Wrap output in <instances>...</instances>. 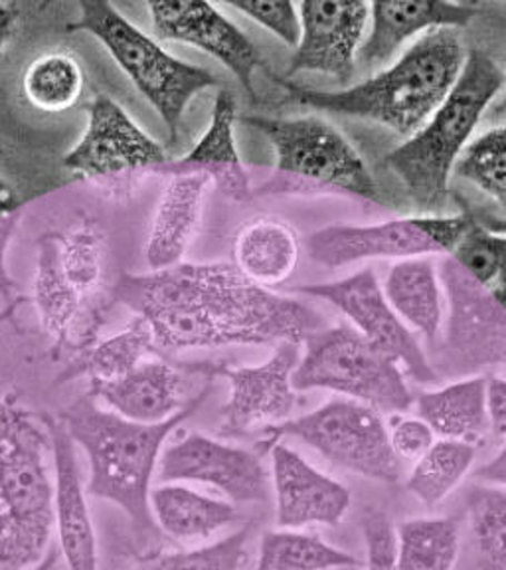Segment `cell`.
<instances>
[{"mask_svg": "<svg viewBox=\"0 0 506 570\" xmlns=\"http://www.w3.org/2000/svg\"><path fill=\"white\" fill-rule=\"evenodd\" d=\"M121 303L151 325L159 355L188 348L297 343L323 330L307 303L249 282L231 262L178 264L113 284Z\"/></svg>", "mask_w": 506, "mask_h": 570, "instance_id": "cell-1", "label": "cell"}, {"mask_svg": "<svg viewBox=\"0 0 506 570\" xmlns=\"http://www.w3.org/2000/svg\"><path fill=\"white\" fill-rule=\"evenodd\" d=\"M467 53L457 28H439L411 42L373 78L338 91L302 88L274 73L271 78L284 88L285 99L291 104L368 119L409 139L452 94Z\"/></svg>", "mask_w": 506, "mask_h": 570, "instance_id": "cell-2", "label": "cell"}, {"mask_svg": "<svg viewBox=\"0 0 506 570\" xmlns=\"http://www.w3.org/2000/svg\"><path fill=\"white\" fill-rule=\"evenodd\" d=\"M214 379L188 401L177 416L160 424H137L117 416L111 410L99 409L98 399L86 392L62 409L58 420L71 440L88 455L89 498L106 499L131 519L139 541L160 534L152 519L151 483L159 470L162 444L182 422L195 416L208 399Z\"/></svg>", "mask_w": 506, "mask_h": 570, "instance_id": "cell-3", "label": "cell"}, {"mask_svg": "<svg viewBox=\"0 0 506 570\" xmlns=\"http://www.w3.org/2000/svg\"><path fill=\"white\" fill-rule=\"evenodd\" d=\"M50 468L48 416L0 384V570H30L52 547Z\"/></svg>", "mask_w": 506, "mask_h": 570, "instance_id": "cell-4", "label": "cell"}, {"mask_svg": "<svg viewBox=\"0 0 506 570\" xmlns=\"http://www.w3.org/2000/svg\"><path fill=\"white\" fill-rule=\"evenodd\" d=\"M505 88V70L489 53H467L462 76L418 134L386 155L384 165L398 177L411 205L421 214H439L447 205L449 177L457 160Z\"/></svg>", "mask_w": 506, "mask_h": 570, "instance_id": "cell-5", "label": "cell"}, {"mask_svg": "<svg viewBox=\"0 0 506 570\" xmlns=\"http://www.w3.org/2000/svg\"><path fill=\"white\" fill-rule=\"evenodd\" d=\"M238 121L264 135L276 151L274 177L254 188V198L338 193L383 200L363 155L327 119L240 116Z\"/></svg>", "mask_w": 506, "mask_h": 570, "instance_id": "cell-6", "label": "cell"}, {"mask_svg": "<svg viewBox=\"0 0 506 570\" xmlns=\"http://www.w3.org/2000/svg\"><path fill=\"white\" fill-rule=\"evenodd\" d=\"M70 30L89 32L106 46L117 66L167 125L170 145H177L182 117L196 94L220 86L212 71L167 52L159 40L135 27L103 0H80V18L70 24Z\"/></svg>", "mask_w": 506, "mask_h": 570, "instance_id": "cell-7", "label": "cell"}, {"mask_svg": "<svg viewBox=\"0 0 506 570\" xmlns=\"http://www.w3.org/2000/svg\"><path fill=\"white\" fill-rule=\"evenodd\" d=\"M294 389L335 392L388 416L408 412L416 402L400 366L350 325L323 327L302 341Z\"/></svg>", "mask_w": 506, "mask_h": 570, "instance_id": "cell-8", "label": "cell"}, {"mask_svg": "<svg viewBox=\"0 0 506 570\" xmlns=\"http://www.w3.org/2000/svg\"><path fill=\"white\" fill-rule=\"evenodd\" d=\"M261 434L266 440L259 450L266 454L281 438L291 436L340 470L383 483L401 480V460L391 448L388 420L363 402L333 399L302 416L266 428Z\"/></svg>", "mask_w": 506, "mask_h": 570, "instance_id": "cell-9", "label": "cell"}, {"mask_svg": "<svg viewBox=\"0 0 506 570\" xmlns=\"http://www.w3.org/2000/svg\"><path fill=\"white\" fill-rule=\"evenodd\" d=\"M472 218L469 214H419L368 226L337 224L312 232L307 249L315 264L329 269L368 259L449 256Z\"/></svg>", "mask_w": 506, "mask_h": 570, "instance_id": "cell-10", "label": "cell"}, {"mask_svg": "<svg viewBox=\"0 0 506 570\" xmlns=\"http://www.w3.org/2000/svg\"><path fill=\"white\" fill-rule=\"evenodd\" d=\"M445 363L454 374L477 376L506 365V309L487 285L469 276L452 256H444Z\"/></svg>", "mask_w": 506, "mask_h": 570, "instance_id": "cell-11", "label": "cell"}, {"mask_svg": "<svg viewBox=\"0 0 506 570\" xmlns=\"http://www.w3.org/2000/svg\"><path fill=\"white\" fill-rule=\"evenodd\" d=\"M301 358V345L279 343L274 355L258 366H226L222 363H187V373L205 379L224 376L230 396L224 404L220 436L241 438L264 432L294 419L299 392L294 389V373Z\"/></svg>", "mask_w": 506, "mask_h": 570, "instance_id": "cell-12", "label": "cell"}, {"mask_svg": "<svg viewBox=\"0 0 506 570\" xmlns=\"http://www.w3.org/2000/svg\"><path fill=\"white\" fill-rule=\"evenodd\" d=\"M289 292L319 297L337 307L353 323V330L400 366L406 379L427 386L439 383V374L419 347L418 338L391 309L380 279L370 267L338 282L301 285Z\"/></svg>", "mask_w": 506, "mask_h": 570, "instance_id": "cell-13", "label": "cell"}, {"mask_svg": "<svg viewBox=\"0 0 506 570\" xmlns=\"http://www.w3.org/2000/svg\"><path fill=\"white\" fill-rule=\"evenodd\" d=\"M88 127L63 157V169L91 180L149 173L169 163L167 149L145 134L116 99L96 96L83 106Z\"/></svg>", "mask_w": 506, "mask_h": 570, "instance_id": "cell-14", "label": "cell"}, {"mask_svg": "<svg viewBox=\"0 0 506 570\" xmlns=\"http://www.w3.org/2000/svg\"><path fill=\"white\" fill-rule=\"evenodd\" d=\"M162 483H205L231 503L266 505L274 495L271 475L258 452L188 432L165 450L159 460Z\"/></svg>", "mask_w": 506, "mask_h": 570, "instance_id": "cell-15", "label": "cell"}, {"mask_svg": "<svg viewBox=\"0 0 506 570\" xmlns=\"http://www.w3.org/2000/svg\"><path fill=\"white\" fill-rule=\"evenodd\" d=\"M145 7L159 40L192 46L212 56L238 78L249 96H256L254 73L269 71L254 42L224 14L220 4L202 0H155Z\"/></svg>", "mask_w": 506, "mask_h": 570, "instance_id": "cell-16", "label": "cell"}, {"mask_svg": "<svg viewBox=\"0 0 506 570\" xmlns=\"http://www.w3.org/2000/svg\"><path fill=\"white\" fill-rule=\"evenodd\" d=\"M297 7L301 38L285 78L312 71L347 86L355 78L358 52L365 42L370 2L307 0Z\"/></svg>", "mask_w": 506, "mask_h": 570, "instance_id": "cell-17", "label": "cell"}, {"mask_svg": "<svg viewBox=\"0 0 506 570\" xmlns=\"http://www.w3.org/2000/svg\"><path fill=\"white\" fill-rule=\"evenodd\" d=\"M32 302L42 330L52 341L53 358L91 347L106 323V315L91 309L63 274L58 230L46 232L38 240Z\"/></svg>", "mask_w": 506, "mask_h": 570, "instance_id": "cell-18", "label": "cell"}, {"mask_svg": "<svg viewBox=\"0 0 506 570\" xmlns=\"http://www.w3.org/2000/svg\"><path fill=\"white\" fill-rule=\"evenodd\" d=\"M271 454V491L276 499L279 529L337 527L353 505L347 485L317 470L289 445L269 448Z\"/></svg>", "mask_w": 506, "mask_h": 570, "instance_id": "cell-19", "label": "cell"}, {"mask_svg": "<svg viewBox=\"0 0 506 570\" xmlns=\"http://www.w3.org/2000/svg\"><path fill=\"white\" fill-rule=\"evenodd\" d=\"M479 7L472 2L441 0H388L370 2V20L365 42L358 52V63L366 70L378 71L390 66L409 40H418L439 28L467 27L477 17Z\"/></svg>", "mask_w": 506, "mask_h": 570, "instance_id": "cell-20", "label": "cell"}, {"mask_svg": "<svg viewBox=\"0 0 506 570\" xmlns=\"http://www.w3.org/2000/svg\"><path fill=\"white\" fill-rule=\"evenodd\" d=\"M52 438L53 521L68 570H99L98 541L81 481L76 442L58 419L48 416Z\"/></svg>", "mask_w": 506, "mask_h": 570, "instance_id": "cell-21", "label": "cell"}, {"mask_svg": "<svg viewBox=\"0 0 506 570\" xmlns=\"http://www.w3.org/2000/svg\"><path fill=\"white\" fill-rule=\"evenodd\" d=\"M240 119L238 99L231 89L222 88L214 99L210 125L202 139L180 159H170L152 175H202L234 203H249L254 187L241 163L236 145V124Z\"/></svg>", "mask_w": 506, "mask_h": 570, "instance_id": "cell-22", "label": "cell"}, {"mask_svg": "<svg viewBox=\"0 0 506 570\" xmlns=\"http://www.w3.org/2000/svg\"><path fill=\"white\" fill-rule=\"evenodd\" d=\"M185 366L157 356L116 381L89 384V394L106 402L117 416L137 424H160L187 406L182 399Z\"/></svg>", "mask_w": 506, "mask_h": 570, "instance_id": "cell-23", "label": "cell"}, {"mask_svg": "<svg viewBox=\"0 0 506 570\" xmlns=\"http://www.w3.org/2000/svg\"><path fill=\"white\" fill-rule=\"evenodd\" d=\"M210 180L202 175H175L157 203L145 258L151 272L182 264L200 226Z\"/></svg>", "mask_w": 506, "mask_h": 570, "instance_id": "cell-24", "label": "cell"}, {"mask_svg": "<svg viewBox=\"0 0 506 570\" xmlns=\"http://www.w3.org/2000/svg\"><path fill=\"white\" fill-rule=\"evenodd\" d=\"M419 419L439 440L463 444H483L490 434L487 410V376H465L436 391L421 392L416 399Z\"/></svg>", "mask_w": 506, "mask_h": 570, "instance_id": "cell-25", "label": "cell"}, {"mask_svg": "<svg viewBox=\"0 0 506 570\" xmlns=\"http://www.w3.org/2000/svg\"><path fill=\"white\" fill-rule=\"evenodd\" d=\"M301 244L294 226L274 216H259L241 226L234 246V266L249 282L274 289L294 276Z\"/></svg>", "mask_w": 506, "mask_h": 570, "instance_id": "cell-26", "label": "cell"}, {"mask_svg": "<svg viewBox=\"0 0 506 570\" xmlns=\"http://www.w3.org/2000/svg\"><path fill=\"white\" fill-rule=\"evenodd\" d=\"M384 295L408 330L436 341L444 330L445 295L431 258L396 262L384 277Z\"/></svg>", "mask_w": 506, "mask_h": 570, "instance_id": "cell-27", "label": "cell"}, {"mask_svg": "<svg viewBox=\"0 0 506 570\" xmlns=\"http://www.w3.org/2000/svg\"><path fill=\"white\" fill-rule=\"evenodd\" d=\"M151 511L160 533L182 543L210 539L241 519L240 509L231 501L210 498L180 483L155 488Z\"/></svg>", "mask_w": 506, "mask_h": 570, "instance_id": "cell-28", "label": "cell"}, {"mask_svg": "<svg viewBox=\"0 0 506 570\" xmlns=\"http://www.w3.org/2000/svg\"><path fill=\"white\" fill-rule=\"evenodd\" d=\"M60 262L71 287L91 309L103 313L116 305L113 285H107L109 242L101 224L86 218L71 224L68 230H58Z\"/></svg>", "mask_w": 506, "mask_h": 570, "instance_id": "cell-29", "label": "cell"}, {"mask_svg": "<svg viewBox=\"0 0 506 570\" xmlns=\"http://www.w3.org/2000/svg\"><path fill=\"white\" fill-rule=\"evenodd\" d=\"M147 356H160L159 348L151 325L142 317H135L123 331L98 338L91 347L71 356L60 379L68 383L76 376H88L89 384L116 381L145 363Z\"/></svg>", "mask_w": 506, "mask_h": 570, "instance_id": "cell-30", "label": "cell"}, {"mask_svg": "<svg viewBox=\"0 0 506 570\" xmlns=\"http://www.w3.org/2000/svg\"><path fill=\"white\" fill-rule=\"evenodd\" d=\"M462 527L455 517L408 519L396 529L398 570H455Z\"/></svg>", "mask_w": 506, "mask_h": 570, "instance_id": "cell-31", "label": "cell"}, {"mask_svg": "<svg viewBox=\"0 0 506 570\" xmlns=\"http://www.w3.org/2000/svg\"><path fill=\"white\" fill-rule=\"evenodd\" d=\"M363 561L353 552L327 543L319 534L297 529L266 531L259 541L256 570L360 569Z\"/></svg>", "mask_w": 506, "mask_h": 570, "instance_id": "cell-32", "label": "cell"}, {"mask_svg": "<svg viewBox=\"0 0 506 570\" xmlns=\"http://www.w3.org/2000/svg\"><path fill=\"white\" fill-rule=\"evenodd\" d=\"M475 458V445L436 440L426 454L411 463L406 475V490L426 508H436L462 485L472 472Z\"/></svg>", "mask_w": 506, "mask_h": 570, "instance_id": "cell-33", "label": "cell"}, {"mask_svg": "<svg viewBox=\"0 0 506 570\" xmlns=\"http://www.w3.org/2000/svg\"><path fill=\"white\" fill-rule=\"evenodd\" d=\"M86 73L76 56L53 50L28 63L22 89L30 106L46 114H62L80 104Z\"/></svg>", "mask_w": 506, "mask_h": 570, "instance_id": "cell-34", "label": "cell"}, {"mask_svg": "<svg viewBox=\"0 0 506 570\" xmlns=\"http://www.w3.org/2000/svg\"><path fill=\"white\" fill-rule=\"evenodd\" d=\"M467 529L477 570H506V490L473 485L467 493Z\"/></svg>", "mask_w": 506, "mask_h": 570, "instance_id": "cell-35", "label": "cell"}, {"mask_svg": "<svg viewBox=\"0 0 506 570\" xmlns=\"http://www.w3.org/2000/svg\"><path fill=\"white\" fill-rule=\"evenodd\" d=\"M454 173L506 208V125L490 127L473 139Z\"/></svg>", "mask_w": 506, "mask_h": 570, "instance_id": "cell-36", "label": "cell"}, {"mask_svg": "<svg viewBox=\"0 0 506 570\" xmlns=\"http://www.w3.org/2000/svg\"><path fill=\"white\" fill-rule=\"evenodd\" d=\"M251 529L254 523H246L220 541L200 549L152 554L135 570H240L248 554L246 547Z\"/></svg>", "mask_w": 506, "mask_h": 570, "instance_id": "cell-37", "label": "cell"}, {"mask_svg": "<svg viewBox=\"0 0 506 570\" xmlns=\"http://www.w3.org/2000/svg\"><path fill=\"white\" fill-rule=\"evenodd\" d=\"M449 256L479 284L493 287L505 266L506 234H495L472 218Z\"/></svg>", "mask_w": 506, "mask_h": 570, "instance_id": "cell-38", "label": "cell"}, {"mask_svg": "<svg viewBox=\"0 0 506 570\" xmlns=\"http://www.w3.org/2000/svg\"><path fill=\"white\" fill-rule=\"evenodd\" d=\"M222 9L236 10L249 20L258 22L271 35L277 36L284 45L297 48L301 38V17L299 7L287 0H238L222 2Z\"/></svg>", "mask_w": 506, "mask_h": 570, "instance_id": "cell-39", "label": "cell"}, {"mask_svg": "<svg viewBox=\"0 0 506 570\" xmlns=\"http://www.w3.org/2000/svg\"><path fill=\"white\" fill-rule=\"evenodd\" d=\"M360 533L365 539V570H398L396 567V527L383 509L368 508L360 515Z\"/></svg>", "mask_w": 506, "mask_h": 570, "instance_id": "cell-40", "label": "cell"}, {"mask_svg": "<svg viewBox=\"0 0 506 570\" xmlns=\"http://www.w3.org/2000/svg\"><path fill=\"white\" fill-rule=\"evenodd\" d=\"M388 434L391 448L401 462H416L436 444L437 440L434 430L427 426L424 420L419 416H408L406 412L388 419Z\"/></svg>", "mask_w": 506, "mask_h": 570, "instance_id": "cell-41", "label": "cell"}, {"mask_svg": "<svg viewBox=\"0 0 506 570\" xmlns=\"http://www.w3.org/2000/svg\"><path fill=\"white\" fill-rule=\"evenodd\" d=\"M22 203L9 183L0 177V295L9 305H20L22 297L17 294V284L7 269V248H9L12 232L17 228Z\"/></svg>", "mask_w": 506, "mask_h": 570, "instance_id": "cell-42", "label": "cell"}, {"mask_svg": "<svg viewBox=\"0 0 506 570\" xmlns=\"http://www.w3.org/2000/svg\"><path fill=\"white\" fill-rule=\"evenodd\" d=\"M487 410H489L490 434L506 436V379L487 376Z\"/></svg>", "mask_w": 506, "mask_h": 570, "instance_id": "cell-43", "label": "cell"}, {"mask_svg": "<svg viewBox=\"0 0 506 570\" xmlns=\"http://www.w3.org/2000/svg\"><path fill=\"white\" fill-rule=\"evenodd\" d=\"M477 480L485 485L506 490V436L503 438L495 458L477 470Z\"/></svg>", "mask_w": 506, "mask_h": 570, "instance_id": "cell-44", "label": "cell"}, {"mask_svg": "<svg viewBox=\"0 0 506 570\" xmlns=\"http://www.w3.org/2000/svg\"><path fill=\"white\" fill-rule=\"evenodd\" d=\"M20 20V7L14 2H0V60L9 50L12 36L17 32Z\"/></svg>", "mask_w": 506, "mask_h": 570, "instance_id": "cell-45", "label": "cell"}, {"mask_svg": "<svg viewBox=\"0 0 506 570\" xmlns=\"http://www.w3.org/2000/svg\"><path fill=\"white\" fill-rule=\"evenodd\" d=\"M60 557H62V552H60V547H50V551H48V554H46L44 559L42 561L38 562V564H34L32 569L30 570H53V567L58 564V561H60Z\"/></svg>", "mask_w": 506, "mask_h": 570, "instance_id": "cell-46", "label": "cell"}, {"mask_svg": "<svg viewBox=\"0 0 506 570\" xmlns=\"http://www.w3.org/2000/svg\"><path fill=\"white\" fill-rule=\"evenodd\" d=\"M490 289H493V294L497 295L498 302L506 309V262L500 276H498L497 284L493 285Z\"/></svg>", "mask_w": 506, "mask_h": 570, "instance_id": "cell-47", "label": "cell"}, {"mask_svg": "<svg viewBox=\"0 0 506 570\" xmlns=\"http://www.w3.org/2000/svg\"><path fill=\"white\" fill-rule=\"evenodd\" d=\"M493 119H503L506 117V71H505V88H503V98L498 101L497 106L493 107Z\"/></svg>", "mask_w": 506, "mask_h": 570, "instance_id": "cell-48", "label": "cell"}, {"mask_svg": "<svg viewBox=\"0 0 506 570\" xmlns=\"http://www.w3.org/2000/svg\"><path fill=\"white\" fill-rule=\"evenodd\" d=\"M17 307L18 305H7V307H4V312L0 313V323H2V321L9 320V317H12L14 312H17Z\"/></svg>", "mask_w": 506, "mask_h": 570, "instance_id": "cell-49", "label": "cell"}]
</instances>
